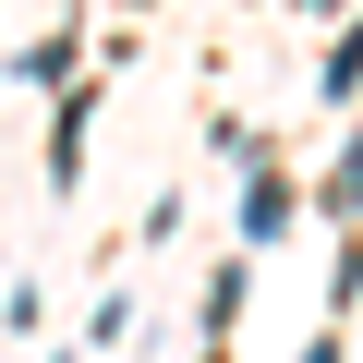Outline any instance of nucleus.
<instances>
[{
    "label": "nucleus",
    "instance_id": "nucleus-6",
    "mask_svg": "<svg viewBox=\"0 0 363 363\" xmlns=\"http://www.w3.org/2000/svg\"><path fill=\"white\" fill-rule=\"evenodd\" d=\"M303 363H339V315H327V339H315V351H303Z\"/></svg>",
    "mask_w": 363,
    "mask_h": 363
},
{
    "label": "nucleus",
    "instance_id": "nucleus-1",
    "mask_svg": "<svg viewBox=\"0 0 363 363\" xmlns=\"http://www.w3.org/2000/svg\"><path fill=\"white\" fill-rule=\"evenodd\" d=\"M242 169H255V182H242V255H267V242L291 230V206H303V194H291V169H279L267 145H255Z\"/></svg>",
    "mask_w": 363,
    "mask_h": 363
},
{
    "label": "nucleus",
    "instance_id": "nucleus-2",
    "mask_svg": "<svg viewBox=\"0 0 363 363\" xmlns=\"http://www.w3.org/2000/svg\"><path fill=\"white\" fill-rule=\"evenodd\" d=\"M13 73H25V85H85V25H49Z\"/></svg>",
    "mask_w": 363,
    "mask_h": 363
},
{
    "label": "nucleus",
    "instance_id": "nucleus-5",
    "mask_svg": "<svg viewBox=\"0 0 363 363\" xmlns=\"http://www.w3.org/2000/svg\"><path fill=\"white\" fill-rule=\"evenodd\" d=\"M230 315H242V267H218V279H206V351L230 339Z\"/></svg>",
    "mask_w": 363,
    "mask_h": 363
},
{
    "label": "nucleus",
    "instance_id": "nucleus-4",
    "mask_svg": "<svg viewBox=\"0 0 363 363\" xmlns=\"http://www.w3.org/2000/svg\"><path fill=\"white\" fill-rule=\"evenodd\" d=\"M327 218H363V133H351L339 169H327Z\"/></svg>",
    "mask_w": 363,
    "mask_h": 363
},
{
    "label": "nucleus",
    "instance_id": "nucleus-3",
    "mask_svg": "<svg viewBox=\"0 0 363 363\" xmlns=\"http://www.w3.org/2000/svg\"><path fill=\"white\" fill-rule=\"evenodd\" d=\"M315 97H327V109H351V97H363V25H351V37L315 61Z\"/></svg>",
    "mask_w": 363,
    "mask_h": 363
}]
</instances>
